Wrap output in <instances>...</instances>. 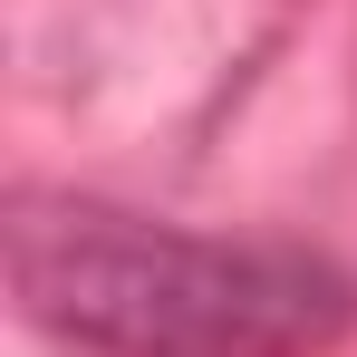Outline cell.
<instances>
[{"label": "cell", "instance_id": "obj_1", "mask_svg": "<svg viewBox=\"0 0 357 357\" xmlns=\"http://www.w3.org/2000/svg\"><path fill=\"white\" fill-rule=\"evenodd\" d=\"M10 280L39 328L97 357H319L357 319V280L299 241H222L87 193L10 213Z\"/></svg>", "mask_w": 357, "mask_h": 357}]
</instances>
